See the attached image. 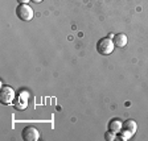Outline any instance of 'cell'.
I'll return each mask as SVG.
<instances>
[{"label":"cell","instance_id":"obj_9","mask_svg":"<svg viewBox=\"0 0 148 141\" xmlns=\"http://www.w3.org/2000/svg\"><path fill=\"white\" fill-rule=\"evenodd\" d=\"M119 137H120V140H123V141H126V140H130V138L132 137V133L130 132V131H127V129H124V128H122V131H120L119 133Z\"/></svg>","mask_w":148,"mask_h":141},{"label":"cell","instance_id":"obj_5","mask_svg":"<svg viewBox=\"0 0 148 141\" xmlns=\"http://www.w3.org/2000/svg\"><path fill=\"white\" fill-rule=\"evenodd\" d=\"M122 128H123V123L120 121L119 119H111L110 121H108V129L110 131H112V132H115L118 135V133L122 131Z\"/></svg>","mask_w":148,"mask_h":141},{"label":"cell","instance_id":"obj_8","mask_svg":"<svg viewBox=\"0 0 148 141\" xmlns=\"http://www.w3.org/2000/svg\"><path fill=\"white\" fill-rule=\"evenodd\" d=\"M13 103H15V107L17 108V110H25V108H27V104H28L27 99H24V100H23V92H20V95L15 99V101H13Z\"/></svg>","mask_w":148,"mask_h":141},{"label":"cell","instance_id":"obj_6","mask_svg":"<svg viewBox=\"0 0 148 141\" xmlns=\"http://www.w3.org/2000/svg\"><path fill=\"white\" fill-rule=\"evenodd\" d=\"M114 44L115 46H118V48H124V46L127 45V42H128V38H127V36L124 33H118L114 36Z\"/></svg>","mask_w":148,"mask_h":141},{"label":"cell","instance_id":"obj_12","mask_svg":"<svg viewBox=\"0 0 148 141\" xmlns=\"http://www.w3.org/2000/svg\"><path fill=\"white\" fill-rule=\"evenodd\" d=\"M31 1H33V3H41L42 0H31Z\"/></svg>","mask_w":148,"mask_h":141},{"label":"cell","instance_id":"obj_4","mask_svg":"<svg viewBox=\"0 0 148 141\" xmlns=\"http://www.w3.org/2000/svg\"><path fill=\"white\" fill-rule=\"evenodd\" d=\"M21 136L25 141H37L40 138V132H38L34 127L29 125V127H25V128L23 129Z\"/></svg>","mask_w":148,"mask_h":141},{"label":"cell","instance_id":"obj_3","mask_svg":"<svg viewBox=\"0 0 148 141\" xmlns=\"http://www.w3.org/2000/svg\"><path fill=\"white\" fill-rule=\"evenodd\" d=\"M16 99V94L13 91L12 87H8V86H4L1 89V94H0V101L3 104H11L13 103Z\"/></svg>","mask_w":148,"mask_h":141},{"label":"cell","instance_id":"obj_11","mask_svg":"<svg viewBox=\"0 0 148 141\" xmlns=\"http://www.w3.org/2000/svg\"><path fill=\"white\" fill-rule=\"evenodd\" d=\"M17 1H18V4H28L31 0H17Z\"/></svg>","mask_w":148,"mask_h":141},{"label":"cell","instance_id":"obj_2","mask_svg":"<svg viewBox=\"0 0 148 141\" xmlns=\"http://www.w3.org/2000/svg\"><path fill=\"white\" fill-rule=\"evenodd\" d=\"M16 15L23 21H31L33 20L34 11L28 4H18V7L16 8Z\"/></svg>","mask_w":148,"mask_h":141},{"label":"cell","instance_id":"obj_1","mask_svg":"<svg viewBox=\"0 0 148 141\" xmlns=\"http://www.w3.org/2000/svg\"><path fill=\"white\" fill-rule=\"evenodd\" d=\"M115 48L114 41L111 40L110 37H103L97 42V52L102 55H108L112 53Z\"/></svg>","mask_w":148,"mask_h":141},{"label":"cell","instance_id":"obj_7","mask_svg":"<svg viewBox=\"0 0 148 141\" xmlns=\"http://www.w3.org/2000/svg\"><path fill=\"white\" fill-rule=\"evenodd\" d=\"M123 128L127 129V131H130L132 135H135L136 131H138V124H136L135 120L128 119V120H126V121L123 123Z\"/></svg>","mask_w":148,"mask_h":141},{"label":"cell","instance_id":"obj_10","mask_svg":"<svg viewBox=\"0 0 148 141\" xmlns=\"http://www.w3.org/2000/svg\"><path fill=\"white\" fill-rule=\"evenodd\" d=\"M105 138H106V140H108V141H114L115 138H116V133L108 129V132L105 133Z\"/></svg>","mask_w":148,"mask_h":141}]
</instances>
